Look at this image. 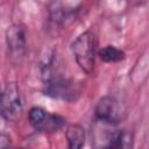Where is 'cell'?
Instances as JSON below:
<instances>
[{
	"label": "cell",
	"mask_w": 149,
	"mask_h": 149,
	"mask_svg": "<svg viewBox=\"0 0 149 149\" xmlns=\"http://www.w3.org/2000/svg\"><path fill=\"white\" fill-rule=\"evenodd\" d=\"M123 113L125 112L119 101L111 95H106L99 99L94 109L95 118L107 125L119 123L123 118Z\"/></svg>",
	"instance_id": "8992f818"
},
{
	"label": "cell",
	"mask_w": 149,
	"mask_h": 149,
	"mask_svg": "<svg viewBox=\"0 0 149 149\" xmlns=\"http://www.w3.org/2000/svg\"><path fill=\"white\" fill-rule=\"evenodd\" d=\"M133 146V134L127 129H118L112 132L108 137V148L123 149L130 148Z\"/></svg>",
	"instance_id": "52a82bcc"
},
{
	"label": "cell",
	"mask_w": 149,
	"mask_h": 149,
	"mask_svg": "<svg viewBox=\"0 0 149 149\" xmlns=\"http://www.w3.org/2000/svg\"><path fill=\"white\" fill-rule=\"evenodd\" d=\"M65 136L71 149H79L85 143V129L78 123L70 125L66 128Z\"/></svg>",
	"instance_id": "ba28073f"
},
{
	"label": "cell",
	"mask_w": 149,
	"mask_h": 149,
	"mask_svg": "<svg viewBox=\"0 0 149 149\" xmlns=\"http://www.w3.org/2000/svg\"><path fill=\"white\" fill-rule=\"evenodd\" d=\"M71 51L79 68L87 74H91L94 70V64H95V52H97L95 35L90 30L84 31L72 42Z\"/></svg>",
	"instance_id": "6da1fadb"
},
{
	"label": "cell",
	"mask_w": 149,
	"mask_h": 149,
	"mask_svg": "<svg viewBox=\"0 0 149 149\" xmlns=\"http://www.w3.org/2000/svg\"><path fill=\"white\" fill-rule=\"evenodd\" d=\"M10 143H12V139L9 137V135H7L5 133H0V149L9 147Z\"/></svg>",
	"instance_id": "30bf717a"
},
{
	"label": "cell",
	"mask_w": 149,
	"mask_h": 149,
	"mask_svg": "<svg viewBox=\"0 0 149 149\" xmlns=\"http://www.w3.org/2000/svg\"><path fill=\"white\" fill-rule=\"evenodd\" d=\"M6 42L10 61L14 64H20L26 55L27 49L26 28L19 23L8 27L6 31Z\"/></svg>",
	"instance_id": "5b68a950"
},
{
	"label": "cell",
	"mask_w": 149,
	"mask_h": 149,
	"mask_svg": "<svg viewBox=\"0 0 149 149\" xmlns=\"http://www.w3.org/2000/svg\"><path fill=\"white\" fill-rule=\"evenodd\" d=\"M44 92L51 98L65 101L77 100L80 94L79 88L72 80L58 76H51L50 78L45 79Z\"/></svg>",
	"instance_id": "3957f363"
},
{
	"label": "cell",
	"mask_w": 149,
	"mask_h": 149,
	"mask_svg": "<svg viewBox=\"0 0 149 149\" xmlns=\"http://www.w3.org/2000/svg\"><path fill=\"white\" fill-rule=\"evenodd\" d=\"M99 56L106 63H115L125 58V52L113 45H107L99 50Z\"/></svg>",
	"instance_id": "9c48e42d"
},
{
	"label": "cell",
	"mask_w": 149,
	"mask_h": 149,
	"mask_svg": "<svg viewBox=\"0 0 149 149\" xmlns=\"http://www.w3.org/2000/svg\"><path fill=\"white\" fill-rule=\"evenodd\" d=\"M23 112L21 102L20 91L14 83L7 84V86L0 92V115L6 121H17Z\"/></svg>",
	"instance_id": "7a4b0ae2"
},
{
	"label": "cell",
	"mask_w": 149,
	"mask_h": 149,
	"mask_svg": "<svg viewBox=\"0 0 149 149\" xmlns=\"http://www.w3.org/2000/svg\"><path fill=\"white\" fill-rule=\"evenodd\" d=\"M28 119L30 125L38 132L55 133L62 129L65 125V119L61 115L49 113L42 107H33L29 111Z\"/></svg>",
	"instance_id": "277c9868"
}]
</instances>
